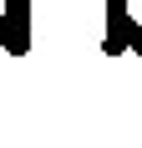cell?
<instances>
[{
  "mask_svg": "<svg viewBox=\"0 0 142 148\" xmlns=\"http://www.w3.org/2000/svg\"><path fill=\"white\" fill-rule=\"evenodd\" d=\"M107 56L137 51L142 56V0H107V36H101Z\"/></svg>",
  "mask_w": 142,
  "mask_h": 148,
  "instance_id": "6da1fadb",
  "label": "cell"
},
{
  "mask_svg": "<svg viewBox=\"0 0 142 148\" xmlns=\"http://www.w3.org/2000/svg\"><path fill=\"white\" fill-rule=\"evenodd\" d=\"M0 51H30V0H0Z\"/></svg>",
  "mask_w": 142,
  "mask_h": 148,
  "instance_id": "7a4b0ae2",
  "label": "cell"
}]
</instances>
